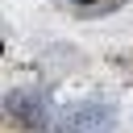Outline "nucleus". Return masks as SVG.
Returning a JSON list of instances; mask_svg holds the SVG:
<instances>
[{"mask_svg":"<svg viewBox=\"0 0 133 133\" xmlns=\"http://www.w3.org/2000/svg\"><path fill=\"white\" fill-rule=\"evenodd\" d=\"M62 133H112V112L100 108V104L71 108V112L62 116Z\"/></svg>","mask_w":133,"mask_h":133,"instance_id":"obj_1","label":"nucleus"},{"mask_svg":"<svg viewBox=\"0 0 133 133\" xmlns=\"http://www.w3.org/2000/svg\"><path fill=\"white\" fill-rule=\"evenodd\" d=\"M71 4H91V0H71Z\"/></svg>","mask_w":133,"mask_h":133,"instance_id":"obj_3","label":"nucleus"},{"mask_svg":"<svg viewBox=\"0 0 133 133\" xmlns=\"http://www.w3.org/2000/svg\"><path fill=\"white\" fill-rule=\"evenodd\" d=\"M8 112H12L21 125H29V129H42V112H37V100H29V96H8Z\"/></svg>","mask_w":133,"mask_h":133,"instance_id":"obj_2","label":"nucleus"}]
</instances>
